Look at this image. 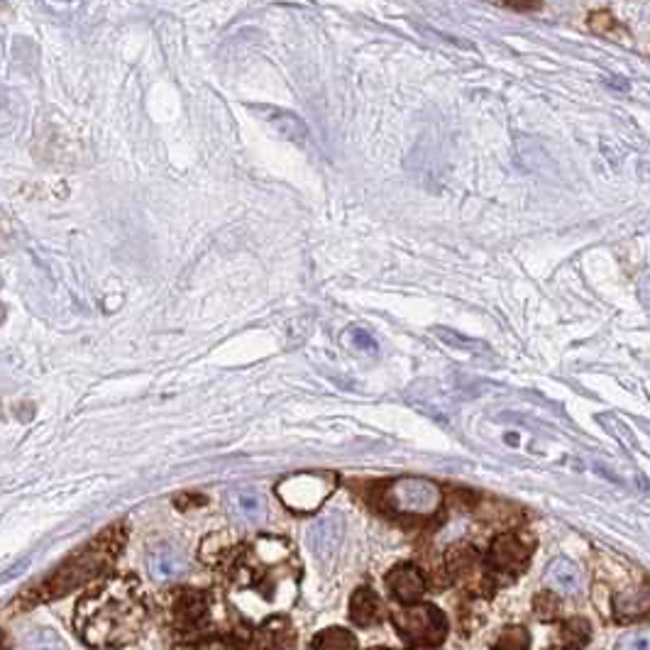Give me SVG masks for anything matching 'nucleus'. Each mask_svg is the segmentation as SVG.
<instances>
[{"instance_id": "obj_15", "label": "nucleus", "mask_w": 650, "mask_h": 650, "mask_svg": "<svg viewBox=\"0 0 650 650\" xmlns=\"http://www.w3.org/2000/svg\"><path fill=\"white\" fill-rule=\"evenodd\" d=\"M548 580L552 582V587L560 590V592H578L580 590V570L565 558H558V560L550 562Z\"/></svg>"}, {"instance_id": "obj_20", "label": "nucleus", "mask_w": 650, "mask_h": 650, "mask_svg": "<svg viewBox=\"0 0 650 650\" xmlns=\"http://www.w3.org/2000/svg\"><path fill=\"white\" fill-rule=\"evenodd\" d=\"M534 609H536L538 619H543V621L556 619V616L560 614V602H558L556 594H552V590H546L534 599Z\"/></svg>"}, {"instance_id": "obj_22", "label": "nucleus", "mask_w": 650, "mask_h": 650, "mask_svg": "<svg viewBox=\"0 0 650 650\" xmlns=\"http://www.w3.org/2000/svg\"><path fill=\"white\" fill-rule=\"evenodd\" d=\"M616 650H650V634L646 631H631L626 634Z\"/></svg>"}, {"instance_id": "obj_14", "label": "nucleus", "mask_w": 650, "mask_h": 650, "mask_svg": "<svg viewBox=\"0 0 650 650\" xmlns=\"http://www.w3.org/2000/svg\"><path fill=\"white\" fill-rule=\"evenodd\" d=\"M448 570L452 572V578L470 580L474 575H480V558H477V552L472 548L458 546L448 552Z\"/></svg>"}, {"instance_id": "obj_12", "label": "nucleus", "mask_w": 650, "mask_h": 650, "mask_svg": "<svg viewBox=\"0 0 650 650\" xmlns=\"http://www.w3.org/2000/svg\"><path fill=\"white\" fill-rule=\"evenodd\" d=\"M614 609L621 621L646 619V616H650V587L616 594Z\"/></svg>"}, {"instance_id": "obj_7", "label": "nucleus", "mask_w": 650, "mask_h": 650, "mask_svg": "<svg viewBox=\"0 0 650 650\" xmlns=\"http://www.w3.org/2000/svg\"><path fill=\"white\" fill-rule=\"evenodd\" d=\"M530 558L528 546L522 543V538L514 534H502L494 538L492 550H490V562L492 568L502 572H522Z\"/></svg>"}, {"instance_id": "obj_13", "label": "nucleus", "mask_w": 650, "mask_h": 650, "mask_svg": "<svg viewBox=\"0 0 650 650\" xmlns=\"http://www.w3.org/2000/svg\"><path fill=\"white\" fill-rule=\"evenodd\" d=\"M149 568H152V575L167 580V578L179 575V572L187 568V562H183V556L175 546H161L152 552Z\"/></svg>"}, {"instance_id": "obj_18", "label": "nucleus", "mask_w": 650, "mask_h": 650, "mask_svg": "<svg viewBox=\"0 0 650 650\" xmlns=\"http://www.w3.org/2000/svg\"><path fill=\"white\" fill-rule=\"evenodd\" d=\"M23 650H67V646L49 628H37L23 641Z\"/></svg>"}, {"instance_id": "obj_26", "label": "nucleus", "mask_w": 650, "mask_h": 650, "mask_svg": "<svg viewBox=\"0 0 650 650\" xmlns=\"http://www.w3.org/2000/svg\"><path fill=\"white\" fill-rule=\"evenodd\" d=\"M203 502H205L203 496H191V494H187V496H179V500H177L179 508H187V504H203Z\"/></svg>"}, {"instance_id": "obj_27", "label": "nucleus", "mask_w": 650, "mask_h": 650, "mask_svg": "<svg viewBox=\"0 0 650 650\" xmlns=\"http://www.w3.org/2000/svg\"><path fill=\"white\" fill-rule=\"evenodd\" d=\"M0 650H8V638L3 631H0Z\"/></svg>"}, {"instance_id": "obj_24", "label": "nucleus", "mask_w": 650, "mask_h": 650, "mask_svg": "<svg viewBox=\"0 0 650 650\" xmlns=\"http://www.w3.org/2000/svg\"><path fill=\"white\" fill-rule=\"evenodd\" d=\"M352 340H355L357 348L370 350V352L377 350V343H374V338H372L370 333H365V330H352Z\"/></svg>"}, {"instance_id": "obj_23", "label": "nucleus", "mask_w": 650, "mask_h": 650, "mask_svg": "<svg viewBox=\"0 0 650 650\" xmlns=\"http://www.w3.org/2000/svg\"><path fill=\"white\" fill-rule=\"evenodd\" d=\"M175 650H235L231 643L223 641V638H211V641H201L193 646H179Z\"/></svg>"}, {"instance_id": "obj_19", "label": "nucleus", "mask_w": 650, "mask_h": 650, "mask_svg": "<svg viewBox=\"0 0 650 650\" xmlns=\"http://www.w3.org/2000/svg\"><path fill=\"white\" fill-rule=\"evenodd\" d=\"M530 636L524 626H508L496 638V650H528Z\"/></svg>"}, {"instance_id": "obj_2", "label": "nucleus", "mask_w": 650, "mask_h": 650, "mask_svg": "<svg viewBox=\"0 0 650 650\" xmlns=\"http://www.w3.org/2000/svg\"><path fill=\"white\" fill-rule=\"evenodd\" d=\"M125 524L108 526L99 538H93L91 543H86L79 552H74V556L64 560L49 578H45L30 592H25L23 597L15 599L13 606H20L18 612H27V606L67 597L69 592L83 587L86 582L103 575V572L113 565L125 546Z\"/></svg>"}, {"instance_id": "obj_10", "label": "nucleus", "mask_w": 650, "mask_h": 650, "mask_svg": "<svg viewBox=\"0 0 650 650\" xmlns=\"http://www.w3.org/2000/svg\"><path fill=\"white\" fill-rule=\"evenodd\" d=\"M350 619L357 626H374L384 619V604L370 587H362L350 599Z\"/></svg>"}, {"instance_id": "obj_6", "label": "nucleus", "mask_w": 650, "mask_h": 650, "mask_svg": "<svg viewBox=\"0 0 650 650\" xmlns=\"http://www.w3.org/2000/svg\"><path fill=\"white\" fill-rule=\"evenodd\" d=\"M211 616V597L201 590H179L169 604V621L177 631H199Z\"/></svg>"}, {"instance_id": "obj_1", "label": "nucleus", "mask_w": 650, "mask_h": 650, "mask_svg": "<svg viewBox=\"0 0 650 650\" xmlns=\"http://www.w3.org/2000/svg\"><path fill=\"white\" fill-rule=\"evenodd\" d=\"M74 624L91 648L117 650L135 643L145 626L139 582L130 575L105 580L76 606Z\"/></svg>"}, {"instance_id": "obj_16", "label": "nucleus", "mask_w": 650, "mask_h": 650, "mask_svg": "<svg viewBox=\"0 0 650 650\" xmlns=\"http://www.w3.org/2000/svg\"><path fill=\"white\" fill-rule=\"evenodd\" d=\"M592 638V628L584 619H570L568 624H562L558 641L565 650H582L590 643Z\"/></svg>"}, {"instance_id": "obj_17", "label": "nucleus", "mask_w": 650, "mask_h": 650, "mask_svg": "<svg viewBox=\"0 0 650 650\" xmlns=\"http://www.w3.org/2000/svg\"><path fill=\"white\" fill-rule=\"evenodd\" d=\"M313 648L316 650H357V641L348 628L333 626V628H325V631H321L316 636Z\"/></svg>"}, {"instance_id": "obj_5", "label": "nucleus", "mask_w": 650, "mask_h": 650, "mask_svg": "<svg viewBox=\"0 0 650 650\" xmlns=\"http://www.w3.org/2000/svg\"><path fill=\"white\" fill-rule=\"evenodd\" d=\"M394 626L404 641L421 648H436L448 634V621L436 606L411 604L394 614Z\"/></svg>"}, {"instance_id": "obj_4", "label": "nucleus", "mask_w": 650, "mask_h": 650, "mask_svg": "<svg viewBox=\"0 0 650 650\" xmlns=\"http://www.w3.org/2000/svg\"><path fill=\"white\" fill-rule=\"evenodd\" d=\"M333 472H299L277 484V496L296 514L316 512L335 490Z\"/></svg>"}, {"instance_id": "obj_21", "label": "nucleus", "mask_w": 650, "mask_h": 650, "mask_svg": "<svg viewBox=\"0 0 650 650\" xmlns=\"http://www.w3.org/2000/svg\"><path fill=\"white\" fill-rule=\"evenodd\" d=\"M237 506H240V512L247 518H253V522L262 518L265 506H262V500H259L255 492H240V494H237Z\"/></svg>"}, {"instance_id": "obj_8", "label": "nucleus", "mask_w": 650, "mask_h": 650, "mask_svg": "<svg viewBox=\"0 0 650 650\" xmlns=\"http://www.w3.org/2000/svg\"><path fill=\"white\" fill-rule=\"evenodd\" d=\"M386 584L392 590L394 599H399L404 606L416 604L426 592V580L421 575V570L414 565H399L386 575Z\"/></svg>"}, {"instance_id": "obj_28", "label": "nucleus", "mask_w": 650, "mask_h": 650, "mask_svg": "<svg viewBox=\"0 0 650 650\" xmlns=\"http://www.w3.org/2000/svg\"><path fill=\"white\" fill-rule=\"evenodd\" d=\"M370 650H392V648H370Z\"/></svg>"}, {"instance_id": "obj_25", "label": "nucleus", "mask_w": 650, "mask_h": 650, "mask_svg": "<svg viewBox=\"0 0 650 650\" xmlns=\"http://www.w3.org/2000/svg\"><path fill=\"white\" fill-rule=\"evenodd\" d=\"M506 8L518 10V13H534V10H540V3H508Z\"/></svg>"}, {"instance_id": "obj_3", "label": "nucleus", "mask_w": 650, "mask_h": 650, "mask_svg": "<svg viewBox=\"0 0 650 650\" xmlns=\"http://www.w3.org/2000/svg\"><path fill=\"white\" fill-rule=\"evenodd\" d=\"M442 504V492L436 482L424 477H401L379 486V506L394 516L424 518L436 514Z\"/></svg>"}, {"instance_id": "obj_11", "label": "nucleus", "mask_w": 650, "mask_h": 650, "mask_svg": "<svg viewBox=\"0 0 650 650\" xmlns=\"http://www.w3.org/2000/svg\"><path fill=\"white\" fill-rule=\"evenodd\" d=\"M259 113H265V121L284 139H291V143H306L309 139V127L296 113L279 111V108H262Z\"/></svg>"}, {"instance_id": "obj_9", "label": "nucleus", "mask_w": 650, "mask_h": 650, "mask_svg": "<svg viewBox=\"0 0 650 650\" xmlns=\"http://www.w3.org/2000/svg\"><path fill=\"white\" fill-rule=\"evenodd\" d=\"M291 646H294V628L281 616L265 621L253 638L255 650H291Z\"/></svg>"}]
</instances>
